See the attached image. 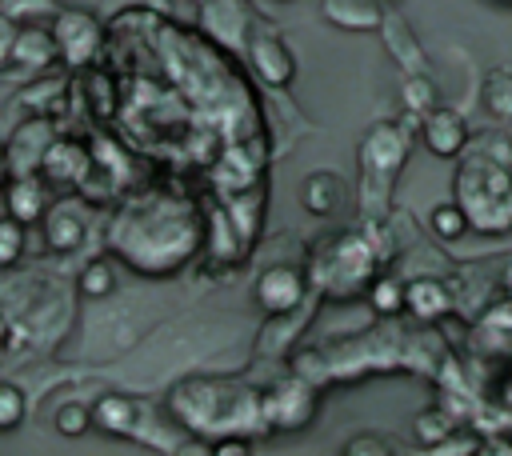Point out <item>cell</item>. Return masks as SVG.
I'll list each match as a JSON object with an SVG mask.
<instances>
[{
    "mask_svg": "<svg viewBox=\"0 0 512 456\" xmlns=\"http://www.w3.org/2000/svg\"><path fill=\"white\" fill-rule=\"evenodd\" d=\"M452 200L464 208L468 228L480 236L512 232V140L504 132L468 136L452 176Z\"/></svg>",
    "mask_w": 512,
    "mask_h": 456,
    "instance_id": "6da1fadb",
    "label": "cell"
},
{
    "mask_svg": "<svg viewBox=\"0 0 512 456\" xmlns=\"http://www.w3.org/2000/svg\"><path fill=\"white\" fill-rule=\"evenodd\" d=\"M312 268H316L320 288H328L336 296H352V292L368 288V280L376 272V252L368 248L364 232H340L312 252Z\"/></svg>",
    "mask_w": 512,
    "mask_h": 456,
    "instance_id": "7a4b0ae2",
    "label": "cell"
},
{
    "mask_svg": "<svg viewBox=\"0 0 512 456\" xmlns=\"http://www.w3.org/2000/svg\"><path fill=\"white\" fill-rule=\"evenodd\" d=\"M408 144H412V136H408V128L396 124V120H376V124L364 132V140H360L364 196H368L372 188H380V192L388 196L392 180H396L400 168L408 164Z\"/></svg>",
    "mask_w": 512,
    "mask_h": 456,
    "instance_id": "3957f363",
    "label": "cell"
},
{
    "mask_svg": "<svg viewBox=\"0 0 512 456\" xmlns=\"http://www.w3.org/2000/svg\"><path fill=\"white\" fill-rule=\"evenodd\" d=\"M316 416V384L308 376H284L260 396V424L272 432H296Z\"/></svg>",
    "mask_w": 512,
    "mask_h": 456,
    "instance_id": "277c9868",
    "label": "cell"
},
{
    "mask_svg": "<svg viewBox=\"0 0 512 456\" xmlns=\"http://www.w3.org/2000/svg\"><path fill=\"white\" fill-rule=\"evenodd\" d=\"M48 28H52L60 60L68 68H84L88 60H96V52H100V24H96L92 12H84V8H56Z\"/></svg>",
    "mask_w": 512,
    "mask_h": 456,
    "instance_id": "5b68a950",
    "label": "cell"
},
{
    "mask_svg": "<svg viewBox=\"0 0 512 456\" xmlns=\"http://www.w3.org/2000/svg\"><path fill=\"white\" fill-rule=\"evenodd\" d=\"M304 296H308V276L296 264H268L252 284V300L272 316H284V312L300 308Z\"/></svg>",
    "mask_w": 512,
    "mask_h": 456,
    "instance_id": "8992f818",
    "label": "cell"
},
{
    "mask_svg": "<svg viewBox=\"0 0 512 456\" xmlns=\"http://www.w3.org/2000/svg\"><path fill=\"white\" fill-rule=\"evenodd\" d=\"M468 136H472V128H468V120H464L456 108L432 104V108L420 116V140H424V148H428L432 156H440V160H456V156L464 152Z\"/></svg>",
    "mask_w": 512,
    "mask_h": 456,
    "instance_id": "52a82bcc",
    "label": "cell"
},
{
    "mask_svg": "<svg viewBox=\"0 0 512 456\" xmlns=\"http://www.w3.org/2000/svg\"><path fill=\"white\" fill-rule=\"evenodd\" d=\"M0 196H4V212L24 220L28 228L40 224V216L52 208V188L40 172H12Z\"/></svg>",
    "mask_w": 512,
    "mask_h": 456,
    "instance_id": "ba28073f",
    "label": "cell"
},
{
    "mask_svg": "<svg viewBox=\"0 0 512 456\" xmlns=\"http://www.w3.org/2000/svg\"><path fill=\"white\" fill-rule=\"evenodd\" d=\"M56 60H60V48H56V36H52L48 24H16L12 44H8V64L12 68L44 72Z\"/></svg>",
    "mask_w": 512,
    "mask_h": 456,
    "instance_id": "9c48e42d",
    "label": "cell"
},
{
    "mask_svg": "<svg viewBox=\"0 0 512 456\" xmlns=\"http://www.w3.org/2000/svg\"><path fill=\"white\" fill-rule=\"evenodd\" d=\"M248 60H252L256 76H260L264 84H272V88H284V84H292V76H296V56H292V48H288L276 32L252 36Z\"/></svg>",
    "mask_w": 512,
    "mask_h": 456,
    "instance_id": "30bf717a",
    "label": "cell"
},
{
    "mask_svg": "<svg viewBox=\"0 0 512 456\" xmlns=\"http://www.w3.org/2000/svg\"><path fill=\"white\" fill-rule=\"evenodd\" d=\"M404 312L416 316L420 324H436L452 312V288L440 276H416L404 280Z\"/></svg>",
    "mask_w": 512,
    "mask_h": 456,
    "instance_id": "8fae6325",
    "label": "cell"
},
{
    "mask_svg": "<svg viewBox=\"0 0 512 456\" xmlns=\"http://www.w3.org/2000/svg\"><path fill=\"white\" fill-rule=\"evenodd\" d=\"M36 172H40L44 180H52V184H76V180H84V172H88V152H84L80 144H72V140H56V136H52V144L44 148Z\"/></svg>",
    "mask_w": 512,
    "mask_h": 456,
    "instance_id": "7c38bea8",
    "label": "cell"
},
{
    "mask_svg": "<svg viewBox=\"0 0 512 456\" xmlns=\"http://www.w3.org/2000/svg\"><path fill=\"white\" fill-rule=\"evenodd\" d=\"M344 200H348V188H344V180H340L336 172H328V168L308 172L304 184H300V204H304V212H312V216H336V212L344 208Z\"/></svg>",
    "mask_w": 512,
    "mask_h": 456,
    "instance_id": "4fadbf2b",
    "label": "cell"
},
{
    "mask_svg": "<svg viewBox=\"0 0 512 456\" xmlns=\"http://www.w3.org/2000/svg\"><path fill=\"white\" fill-rule=\"evenodd\" d=\"M136 424H140V400L124 392H104L100 400H92V428L108 436H132Z\"/></svg>",
    "mask_w": 512,
    "mask_h": 456,
    "instance_id": "5bb4252c",
    "label": "cell"
},
{
    "mask_svg": "<svg viewBox=\"0 0 512 456\" xmlns=\"http://www.w3.org/2000/svg\"><path fill=\"white\" fill-rule=\"evenodd\" d=\"M320 12L340 32H376L384 20L380 0H320Z\"/></svg>",
    "mask_w": 512,
    "mask_h": 456,
    "instance_id": "9a60e30c",
    "label": "cell"
},
{
    "mask_svg": "<svg viewBox=\"0 0 512 456\" xmlns=\"http://www.w3.org/2000/svg\"><path fill=\"white\" fill-rule=\"evenodd\" d=\"M40 232H44V244L52 252H76L84 244V236H88L84 216L76 208H64V204H56V208H48L40 216Z\"/></svg>",
    "mask_w": 512,
    "mask_h": 456,
    "instance_id": "2e32d148",
    "label": "cell"
},
{
    "mask_svg": "<svg viewBox=\"0 0 512 456\" xmlns=\"http://www.w3.org/2000/svg\"><path fill=\"white\" fill-rule=\"evenodd\" d=\"M364 296H368V308L376 312V316H396V312H404V280L400 276H372L368 280V288H364Z\"/></svg>",
    "mask_w": 512,
    "mask_h": 456,
    "instance_id": "e0dca14e",
    "label": "cell"
},
{
    "mask_svg": "<svg viewBox=\"0 0 512 456\" xmlns=\"http://www.w3.org/2000/svg\"><path fill=\"white\" fill-rule=\"evenodd\" d=\"M428 228H432V236L444 240V244H456V240H464V232H472V228H468V216H464V208H460L456 200L436 204V208L428 212Z\"/></svg>",
    "mask_w": 512,
    "mask_h": 456,
    "instance_id": "ac0fdd59",
    "label": "cell"
},
{
    "mask_svg": "<svg viewBox=\"0 0 512 456\" xmlns=\"http://www.w3.org/2000/svg\"><path fill=\"white\" fill-rule=\"evenodd\" d=\"M484 108L496 120H512V68H492L484 80Z\"/></svg>",
    "mask_w": 512,
    "mask_h": 456,
    "instance_id": "d6986e66",
    "label": "cell"
},
{
    "mask_svg": "<svg viewBox=\"0 0 512 456\" xmlns=\"http://www.w3.org/2000/svg\"><path fill=\"white\" fill-rule=\"evenodd\" d=\"M76 288H80V296H88V300H104V296L116 292V268H112L108 260H92V264L80 268Z\"/></svg>",
    "mask_w": 512,
    "mask_h": 456,
    "instance_id": "ffe728a7",
    "label": "cell"
},
{
    "mask_svg": "<svg viewBox=\"0 0 512 456\" xmlns=\"http://www.w3.org/2000/svg\"><path fill=\"white\" fill-rule=\"evenodd\" d=\"M24 252H28V224L4 212V216H0V268L20 264Z\"/></svg>",
    "mask_w": 512,
    "mask_h": 456,
    "instance_id": "44dd1931",
    "label": "cell"
},
{
    "mask_svg": "<svg viewBox=\"0 0 512 456\" xmlns=\"http://www.w3.org/2000/svg\"><path fill=\"white\" fill-rule=\"evenodd\" d=\"M52 424H56V432H60V436L80 440V436H88V432H92V404H84V400H64V404L56 408Z\"/></svg>",
    "mask_w": 512,
    "mask_h": 456,
    "instance_id": "7402d4cb",
    "label": "cell"
},
{
    "mask_svg": "<svg viewBox=\"0 0 512 456\" xmlns=\"http://www.w3.org/2000/svg\"><path fill=\"white\" fill-rule=\"evenodd\" d=\"M28 416V396L16 380H0V432H16Z\"/></svg>",
    "mask_w": 512,
    "mask_h": 456,
    "instance_id": "603a6c76",
    "label": "cell"
},
{
    "mask_svg": "<svg viewBox=\"0 0 512 456\" xmlns=\"http://www.w3.org/2000/svg\"><path fill=\"white\" fill-rule=\"evenodd\" d=\"M456 428V416L448 412V408H424L420 416H416V436H420V444H440L448 432Z\"/></svg>",
    "mask_w": 512,
    "mask_h": 456,
    "instance_id": "cb8c5ba5",
    "label": "cell"
},
{
    "mask_svg": "<svg viewBox=\"0 0 512 456\" xmlns=\"http://www.w3.org/2000/svg\"><path fill=\"white\" fill-rule=\"evenodd\" d=\"M400 100H404V108H408V112L424 116V112L436 104V88H432L424 76H416V72H412V76L404 80V88H400Z\"/></svg>",
    "mask_w": 512,
    "mask_h": 456,
    "instance_id": "d4e9b609",
    "label": "cell"
},
{
    "mask_svg": "<svg viewBox=\"0 0 512 456\" xmlns=\"http://www.w3.org/2000/svg\"><path fill=\"white\" fill-rule=\"evenodd\" d=\"M340 452H344V456H392V452H396V444H392V440H384L380 432H356Z\"/></svg>",
    "mask_w": 512,
    "mask_h": 456,
    "instance_id": "484cf974",
    "label": "cell"
},
{
    "mask_svg": "<svg viewBox=\"0 0 512 456\" xmlns=\"http://www.w3.org/2000/svg\"><path fill=\"white\" fill-rule=\"evenodd\" d=\"M252 440H244L240 432H224L220 440H212V456H248Z\"/></svg>",
    "mask_w": 512,
    "mask_h": 456,
    "instance_id": "4316f807",
    "label": "cell"
},
{
    "mask_svg": "<svg viewBox=\"0 0 512 456\" xmlns=\"http://www.w3.org/2000/svg\"><path fill=\"white\" fill-rule=\"evenodd\" d=\"M12 32H16V24H8V20L0 16V64H8V44H12Z\"/></svg>",
    "mask_w": 512,
    "mask_h": 456,
    "instance_id": "83f0119b",
    "label": "cell"
},
{
    "mask_svg": "<svg viewBox=\"0 0 512 456\" xmlns=\"http://www.w3.org/2000/svg\"><path fill=\"white\" fill-rule=\"evenodd\" d=\"M8 176H12V160H8V144L0 140V192H4V184H8Z\"/></svg>",
    "mask_w": 512,
    "mask_h": 456,
    "instance_id": "f1b7e54d",
    "label": "cell"
},
{
    "mask_svg": "<svg viewBox=\"0 0 512 456\" xmlns=\"http://www.w3.org/2000/svg\"><path fill=\"white\" fill-rule=\"evenodd\" d=\"M500 284H504V292H512V260H508V268H504V276H500Z\"/></svg>",
    "mask_w": 512,
    "mask_h": 456,
    "instance_id": "f546056e",
    "label": "cell"
},
{
    "mask_svg": "<svg viewBox=\"0 0 512 456\" xmlns=\"http://www.w3.org/2000/svg\"><path fill=\"white\" fill-rule=\"evenodd\" d=\"M504 396L512 400V360H508V372H504Z\"/></svg>",
    "mask_w": 512,
    "mask_h": 456,
    "instance_id": "4dcf8cb0",
    "label": "cell"
}]
</instances>
